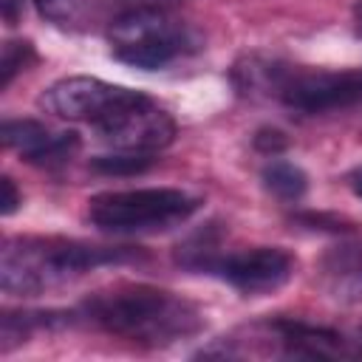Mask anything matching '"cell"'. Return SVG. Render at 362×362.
<instances>
[{
  "instance_id": "cell-1",
  "label": "cell",
  "mask_w": 362,
  "mask_h": 362,
  "mask_svg": "<svg viewBox=\"0 0 362 362\" xmlns=\"http://www.w3.org/2000/svg\"><path fill=\"white\" fill-rule=\"evenodd\" d=\"M79 314L96 328L147 348L173 345L204 331V314L195 303L144 283L96 291L82 303Z\"/></svg>"
},
{
  "instance_id": "cell-2",
  "label": "cell",
  "mask_w": 362,
  "mask_h": 362,
  "mask_svg": "<svg viewBox=\"0 0 362 362\" xmlns=\"http://www.w3.org/2000/svg\"><path fill=\"white\" fill-rule=\"evenodd\" d=\"M139 252L124 246H90L62 238H14L0 255V283L8 294H40L90 269L133 260Z\"/></svg>"
},
{
  "instance_id": "cell-3",
  "label": "cell",
  "mask_w": 362,
  "mask_h": 362,
  "mask_svg": "<svg viewBox=\"0 0 362 362\" xmlns=\"http://www.w3.org/2000/svg\"><path fill=\"white\" fill-rule=\"evenodd\" d=\"M110 51L119 62L158 71L184 54L201 48V37L192 25L173 17L167 6H136L113 17L107 28Z\"/></svg>"
},
{
  "instance_id": "cell-4",
  "label": "cell",
  "mask_w": 362,
  "mask_h": 362,
  "mask_svg": "<svg viewBox=\"0 0 362 362\" xmlns=\"http://www.w3.org/2000/svg\"><path fill=\"white\" fill-rule=\"evenodd\" d=\"M201 206L198 195L173 187H141L122 192H102L88 201V218L102 232L139 235L161 232L184 223Z\"/></svg>"
},
{
  "instance_id": "cell-5",
  "label": "cell",
  "mask_w": 362,
  "mask_h": 362,
  "mask_svg": "<svg viewBox=\"0 0 362 362\" xmlns=\"http://www.w3.org/2000/svg\"><path fill=\"white\" fill-rule=\"evenodd\" d=\"M272 96L297 113H334L362 102V68L348 71H303L280 62Z\"/></svg>"
},
{
  "instance_id": "cell-6",
  "label": "cell",
  "mask_w": 362,
  "mask_h": 362,
  "mask_svg": "<svg viewBox=\"0 0 362 362\" xmlns=\"http://www.w3.org/2000/svg\"><path fill=\"white\" fill-rule=\"evenodd\" d=\"M133 96H136L133 88L113 85L96 76H65L42 93L40 105L59 119L99 127L116 110H122Z\"/></svg>"
},
{
  "instance_id": "cell-7",
  "label": "cell",
  "mask_w": 362,
  "mask_h": 362,
  "mask_svg": "<svg viewBox=\"0 0 362 362\" xmlns=\"http://www.w3.org/2000/svg\"><path fill=\"white\" fill-rule=\"evenodd\" d=\"M96 130L102 141L124 153H156L175 139L173 116L141 90Z\"/></svg>"
},
{
  "instance_id": "cell-8",
  "label": "cell",
  "mask_w": 362,
  "mask_h": 362,
  "mask_svg": "<svg viewBox=\"0 0 362 362\" xmlns=\"http://www.w3.org/2000/svg\"><path fill=\"white\" fill-rule=\"evenodd\" d=\"M291 272H294V260L280 246H252L226 255L221 252V257L209 269V274L221 277L240 294H252V297L277 291L280 286L288 283Z\"/></svg>"
},
{
  "instance_id": "cell-9",
  "label": "cell",
  "mask_w": 362,
  "mask_h": 362,
  "mask_svg": "<svg viewBox=\"0 0 362 362\" xmlns=\"http://www.w3.org/2000/svg\"><path fill=\"white\" fill-rule=\"evenodd\" d=\"M0 136L8 150L40 167H59L79 150V136L74 130H51L34 119H8L3 122Z\"/></svg>"
},
{
  "instance_id": "cell-10",
  "label": "cell",
  "mask_w": 362,
  "mask_h": 362,
  "mask_svg": "<svg viewBox=\"0 0 362 362\" xmlns=\"http://www.w3.org/2000/svg\"><path fill=\"white\" fill-rule=\"evenodd\" d=\"M320 277L331 297L342 303L362 300V243L339 240L320 260Z\"/></svg>"
},
{
  "instance_id": "cell-11",
  "label": "cell",
  "mask_w": 362,
  "mask_h": 362,
  "mask_svg": "<svg viewBox=\"0 0 362 362\" xmlns=\"http://www.w3.org/2000/svg\"><path fill=\"white\" fill-rule=\"evenodd\" d=\"M274 331L286 348L288 356H311V359H325L342 354V337H337L328 328L305 325L297 320H277Z\"/></svg>"
},
{
  "instance_id": "cell-12",
  "label": "cell",
  "mask_w": 362,
  "mask_h": 362,
  "mask_svg": "<svg viewBox=\"0 0 362 362\" xmlns=\"http://www.w3.org/2000/svg\"><path fill=\"white\" fill-rule=\"evenodd\" d=\"M221 243H223V232L218 223H206L198 232H192L187 240L178 243L175 249V260L189 269V272H206L215 266V260L221 257Z\"/></svg>"
},
{
  "instance_id": "cell-13",
  "label": "cell",
  "mask_w": 362,
  "mask_h": 362,
  "mask_svg": "<svg viewBox=\"0 0 362 362\" xmlns=\"http://www.w3.org/2000/svg\"><path fill=\"white\" fill-rule=\"evenodd\" d=\"M260 178H263V187L274 198H280L286 204H297L305 195V189H308L305 173L297 164H291V161H272V164H266Z\"/></svg>"
},
{
  "instance_id": "cell-14",
  "label": "cell",
  "mask_w": 362,
  "mask_h": 362,
  "mask_svg": "<svg viewBox=\"0 0 362 362\" xmlns=\"http://www.w3.org/2000/svg\"><path fill=\"white\" fill-rule=\"evenodd\" d=\"M34 62V45L23 42V40H8L3 45V57H0V88L6 90L11 85V79L25 71Z\"/></svg>"
},
{
  "instance_id": "cell-15",
  "label": "cell",
  "mask_w": 362,
  "mask_h": 362,
  "mask_svg": "<svg viewBox=\"0 0 362 362\" xmlns=\"http://www.w3.org/2000/svg\"><path fill=\"white\" fill-rule=\"evenodd\" d=\"M150 164H153L150 153H124V150L93 158V170L107 175H136V173H144Z\"/></svg>"
},
{
  "instance_id": "cell-16",
  "label": "cell",
  "mask_w": 362,
  "mask_h": 362,
  "mask_svg": "<svg viewBox=\"0 0 362 362\" xmlns=\"http://www.w3.org/2000/svg\"><path fill=\"white\" fill-rule=\"evenodd\" d=\"M37 11L54 25H71L82 17L88 0H34Z\"/></svg>"
},
{
  "instance_id": "cell-17",
  "label": "cell",
  "mask_w": 362,
  "mask_h": 362,
  "mask_svg": "<svg viewBox=\"0 0 362 362\" xmlns=\"http://www.w3.org/2000/svg\"><path fill=\"white\" fill-rule=\"evenodd\" d=\"M255 147L257 150H263V153H280L283 147H286V136L280 133V130H257V136H255Z\"/></svg>"
},
{
  "instance_id": "cell-18",
  "label": "cell",
  "mask_w": 362,
  "mask_h": 362,
  "mask_svg": "<svg viewBox=\"0 0 362 362\" xmlns=\"http://www.w3.org/2000/svg\"><path fill=\"white\" fill-rule=\"evenodd\" d=\"M0 187H3V198H0V212L3 215H11L17 206H20V192H17V187H14V181L8 178V175H3L0 178Z\"/></svg>"
},
{
  "instance_id": "cell-19",
  "label": "cell",
  "mask_w": 362,
  "mask_h": 362,
  "mask_svg": "<svg viewBox=\"0 0 362 362\" xmlns=\"http://www.w3.org/2000/svg\"><path fill=\"white\" fill-rule=\"evenodd\" d=\"M23 8H25V0H0V11H3V20L8 25H17Z\"/></svg>"
},
{
  "instance_id": "cell-20",
  "label": "cell",
  "mask_w": 362,
  "mask_h": 362,
  "mask_svg": "<svg viewBox=\"0 0 362 362\" xmlns=\"http://www.w3.org/2000/svg\"><path fill=\"white\" fill-rule=\"evenodd\" d=\"M348 181H351V189H354V192L362 198V167H359V170H354Z\"/></svg>"
},
{
  "instance_id": "cell-21",
  "label": "cell",
  "mask_w": 362,
  "mask_h": 362,
  "mask_svg": "<svg viewBox=\"0 0 362 362\" xmlns=\"http://www.w3.org/2000/svg\"><path fill=\"white\" fill-rule=\"evenodd\" d=\"M354 23H356V34L362 37V0L354 6Z\"/></svg>"
},
{
  "instance_id": "cell-22",
  "label": "cell",
  "mask_w": 362,
  "mask_h": 362,
  "mask_svg": "<svg viewBox=\"0 0 362 362\" xmlns=\"http://www.w3.org/2000/svg\"><path fill=\"white\" fill-rule=\"evenodd\" d=\"M359 351H362V331H359Z\"/></svg>"
}]
</instances>
